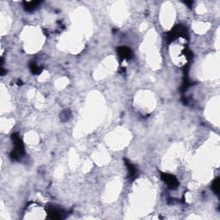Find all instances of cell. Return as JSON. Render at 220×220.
I'll use <instances>...</instances> for the list:
<instances>
[{
    "label": "cell",
    "mask_w": 220,
    "mask_h": 220,
    "mask_svg": "<svg viewBox=\"0 0 220 220\" xmlns=\"http://www.w3.org/2000/svg\"><path fill=\"white\" fill-rule=\"evenodd\" d=\"M118 54L119 57L121 58V59H130L132 55L131 49L127 47H121L118 48Z\"/></svg>",
    "instance_id": "obj_3"
},
{
    "label": "cell",
    "mask_w": 220,
    "mask_h": 220,
    "mask_svg": "<svg viewBox=\"0 0 220 220\" xmlns=\"http://www.w3.org/2000/svg\"><path fill=\"white\" fill-rule=\"evenodd\" d=\"M12 140L14 143V146H15V150H13L10 154V157L14 160H17L24 154V147H23V144H22V140L17 133L13 134Z\"/></svg>",
    "instance_id": "obj_1"
},
{
    "label": "cell",
    "mask_w": 220,
    "mask_h": 220,
    "mask_svg": "<svg viewBox=\"0 0 220 220\" xmlns=\"http://www.w3.org/2000/svg\"><path fill=\"white\" fill-rule=\"evenodd\" d=\"M212 188V190L215 192V194L218 195V193H219V178L215 179Z\"/></svg>",
    "instance_id": "obj_6"
},
{
    "label": "cell",
    "mask_w": 220,
    "mask_h": 220,
    "mask_svg": "<svg viewBox=\"0 0 220 220\" xmlns=\"http://www.w3.org/2000/svg\"><path fill=\"white\" fill-rule=\"evenodd\" d=\"M161 177H162V180L163 182H165L167 185L169 186L170 188H176L178 187L179 183L177 179L173 176V175H170V174H167V173H163L161 175Z\"/></svg>",
    "instance_id": "obj_2"
},
{
    "label": "cell",
    "mask_w": 220,
    "mask_h": 220,
    "mask_svg": "<svg viewBox=\"0 0 220 220\" xmlns=\"http://www.w3.org/2000/svg\"><path fill=\"white\" fill-rule=\"evenodd\" d=\"M24 8L26 10L28 11H32L36 8V6L38 5L40 2L38 1H29V2H24Z\"/></svg>",
    "instance_id": "obj_5"
},
{
    "label": "cell",
    "mask_w": 220,
    "mask_h": 220,
    "mask_svg": "<svg viewBox=\"0 0 220 220\" xmlns=\"http://www.w3.org/2000/svg\"><path fill=\"white\" fill-rule=\"evenodd\" d=\"M30 70H31V71H32L34 74H39L42 71L41 68H40L37 65L35 64V63L30 64Z\"/></svg>",
    "instance_id": "obj_7"
},
{
    "label": "cell",
    "mask_w": 220,
    "mask_h": 220,
    "mask_svg": "<svg viewBox=\"0 0 220 220\" xmlns=\"http://www.w3.org/2000/svg\"><path fill=\"white\" fill-rule=\"evenodd\" d=\"M48 217L52 219H60L62 218V212L61 211L58 210L56 208H52L48 212Z\"/></svg>",
    "instance_id": "obj_4"
},
{
    "label": "cell",
    "mask_w": 220,
    "mask_h": 220,
    "mask_svg": "<svg viewBox=\"0 0 220 220\" xmlns=\"http://www.w3.org/2000/svg\"><path fill=\"white\" fill-rule=\"evenodd\" d=\"M127 166L128 170H129V174L131 175V176H135V175H136V169H135V168H134L133 166L132 165V164H130V163H127Z\"/></svg>",
    "instance_id": "obj_8"
}]
</instances>
